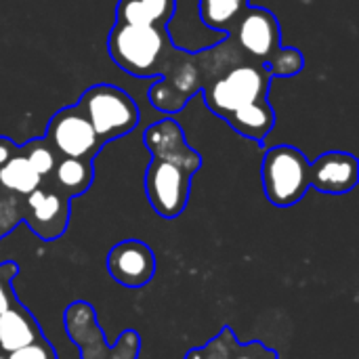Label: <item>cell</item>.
<instances>
[{
	"mask_svg": "<svg viewBox=\"0 0 359 359\" xmlns=\"http://www.w3.org/2000/svg\"><path fill=\"white\" fill-rule=\"evenodd\" d=\"M151 162L145 172V194L156 215L177 219L191 191V179L202 166V156L187 145L185 133L175 118H162L143 135Z\"/></svg>",
	"mask_w": 359,
	"mask_h": 359,
	"instance_id": "obj_1",
	"label": "cell"
},
{
	"mask_svg": "<svg viewBox=\"0 0 359 359\" xmlns=\"http://www.w3.org/2000/svg\"><path fill=\"white\" fill-rule=\"evenodd\" d=\"M269 84L271 76L261 63L242 61L204 86V105L238 135L263 143L276 126V111L267 101Z\"/></svg>",
	"mask_w": 359,
	"mask_h": 359,
	"instance_id": "obj_2",
	"label": "cell"
},
{
	"mask_svg": "<svg viewBox=\"0 0 359 359\" xmlns=\"http://www.w3.org/2000/svg\"><path fill=\"white\" fill-rule=\"evenodd\" d=\"M242 61L250 59L229 36L212 48L200 53H187L181 48L170 65L162 72L160 80L151 84L147 93L149 103L164 116H175L189 103L194 95L202 93L206 84Z\"/></svg>",
	"mask_w": 359,
	"mask_h": 359,
	"instance_id": "obj_3",
	"label": "cell"
},
{
	"mask_svg": "<svg viewBox=\"0 0 359 359\" xmlns=\"http://www.w3.org/2000/svg\"><path fill=\"white\" fill-rule=\"evenodd\" d=\"M166 27L116 21L107 36V53L122 72L135 78H160L181 50L172 46Z\"/></svg>",
	"mask_w": 359,
	"mask_h": 359,
	"instance_id": "obj_4",
	"label": "cell"
},
{
	"mask_svg": "<svg viewBox=\"0 0 359 359\" xmlns=\"http://www.w3.org/2000/svg\"><path fill=\"white\" fill-rule=\"evenodd\" d=\"M76 105L86 116L103 145L130 135L139 124V107L135 99L114 84L88 86Z\"/></svg>",
	"mask_w": 359,
	"mask_h": 359,
	"instance_id": "obj_5",
	"label": "cell"
},
{
	"mask_svg": "<svg viewBox=\"0 0 359 359\" xmlns=\"http://www.w3.org/2000/svg\"><path fill=\"white\" fill-rule=\"evenodd\" d=\"M261 181L273 206L290 208L309 191V160L292 145L269 147L261 164Z\"/></svg>",
	"mask_w": 359,
	"mask_h": 359,
	"instance_id": "obj_6",
	"label": "cell"
},
{
	"mask_svg": "<svg viewBox=\"0 0 359 359\" xmlns=\"http://www.w3.org/2000/svg\"><path fill=\"white\" fill-rule=\"evenodd\" d=\"M44 141L59 158H78L88 162H95L103 147L90 122L76 103L53 114L44 130Z\"/></svg>",
	"mask_w": 359,
	"mask_h": 359,
	"instance_id": "obj_7",
	"label": "cell"
},
{
	"mask_svg": "<svg viewBox=\"0 0 359 359\" xmlns=\"http://www.w3.org/2000/svg\"><path fill=\"white\" fill-rule=\"evenodd\" d=\"M229 38L250 61L261 65H265L282 46V29L278 17L269 8L252 4L240 15L238 23L229 32Z\"/></svg>",
	"mask_w": 359,
	"mask_h": 359,
	"instance_id": "obj_8",
	"label": "cell"
},
{
	"mask_svg": "<svg viewBox=\"0 0 359 359\" xmlns=\"http://www.w3.org/2000/svg\"><path fill=\"white\" fill-rule=\"evenodd\" d=\"M69 202L53 183L42 181L38 189L23 196V221L40 240L53 242L67 229Z\"/></svg>",
	"mask_w": 359,
	"mask_h": 359,
	"instance_id": "obj_9",
	"label": "cell"
},
{
	"mask_svg": "<svg viewBox=\"0 0 359 359\" xmlns=\"http://www.w3.org/2000/svg\"><path fill=\"white\" fill-rule=\"evenodd\" d=\"M114 282L124 288H143L156 276V255L141 240H124L111 246L105 259Z\"/></svg>",
	"mask_w": 359,
	"mask_h": 359,
	"instance_id": "obj_10",
	"label": "cell"
},
{
	"mask_svg": "<svg viewBox=\"0 0 359 359\" xmlns=\"http://www.w3.org/2000/svg\"><path fill=\"white\" fill-rule=\"evenodd\" d=\"M359 181L358 158L349 151H326L309 162V187L328 196H345Z\"/></svg>",
	"mask_w": 359,
	"mask_h": 359,
	"instance_id": "obj_11",
	"label": "cell"
},
{
	"mask_svg": "<svg viewBox=\"0 0 359 359\" xmlns=\"http://www.w3.org/2000/svg\"><path fill=\"white\" fill-rule=\"evenodd\" d=\"M185 359H280V355H278V351L265 347L259 341L242 345L236 339L233 330L229 326H225L204 347L187 351Z\"/></svg>",
	"mask_w": 359,
	"mask_h": 359,
	"instance_id": "obj_12",
	"label": "cell"
},
{
	"mask_svg": "<svg viewBox=\"0 0 359 359\" xmlns=\"http://www.w3.org/2000/svg\"><path fill=\"white\" fill-rule=\"evenodd\" d=\"M42 337L38 322L19 301L0 313V355H8Z\"/></svg>",
	"mask_w": 359,
	"mask_h": 359,
	"instance_id": "obj_13",
	"label": "cell"
},
{
	"mask_svg": "<svg viewBox=\"0 0 359 359\" xmlns=\"http://www.w3.org/2000/svg\"><path fill=\"white\" fill-rule=\"evenodd\" d=\"M177 13V0H118L116 21L141 25H168Z\"/></svg>",
	"mask_w": 359,
	"mask_h": 359,
	"instance_id": "obj_14",
	"label": "cell"
},
{
	"mask_svg": "<svg viewBox=\"0 0 359 359\" xmlns=\"http://www.w3.org/2000/svg\"><path fill=\"white\" fill-rule=\"evenodd\" d=\"M48 179L55 185V189H59L65 198L74 200L84 191H88V187L93 185L95 166L88 160L59 158Z\"/></svg>",
	"mask_w": 359,
	"mask_h": 359,
	"instance_id": "obj_15",
	"label": "cell"
},
{
	"mask_svg": "<svg viewBox=\"0 0 359 359\" xmlns=\"http://www.w3.org/2000/svg\"><path fill=\"white\" fill-rule=\"evenodd\" d=\"M250 6V0H198L200 19L206 27L229 36L240 15Z\"/></svg>",
	"mask_w": 359,
	"mask_h": 359,
	"instance_id": "obj_16",
	"label": "cell"
},
{
	"mask_svg": "<svg viewBox=\"0 0 359 359\" xmlns=\"http://www.w3.org/2000/svg\"><path fill=\"white\" fill-rule=\"evenodd\" d=\"M40 183H42V179L32 168V164L21 154V149L0 166V185L6 191H13L17 196H27L34 189H38Z\"/></svg>",
	"mask_w": 359,
	"mask_h": 359,
	"instance_id": "obj_17",
	"label": "cell"
},
{
	"mask_svg": "<svg viewBox=\"0 0 359 359\" xmlns=\"http://www.w3.org/2000/svg\"><path fill=\"white\" fill-rule=\"evenodd\" d=\"M263 67L271 78H292L303 72L305 57L294 46H280Z\"/></svg>",
	"mask_w": 359,
	"mask_h": 359,
	"instance_id": "obj_18",
	"label": "cell"
},
{
	"mask_svg": "<svg viewBox=\"0 0 359 359\" xmlns=\"http://www.w3.org/2000/svg\"><path fill=\"white\" fill-rule=\"evenodd\" d=\"M21 154L27 158V162L32 164V168L38 172L40 179H48L59 156L50 149V145L44 141V137H36V139H29L25 145L19 147Z\"/></svg>",
	"mask_w": 359,
	"mask_h": 359,
	"instance_id": "obj_19",
	"label": "cell"
},
{
	"mask_svg": "<svg viewBox=\"0 0 359 359\" xmlns=\"http://www.w3.org/2000/svg\"><path fill=\"white\" fill-rule=\"evenodd\" d=\"M4 359H57V353L55 349L50 347V343L42 337L8 355H4Z\"/></svg>",
	"mask_w": 359,
	"mask_h": 359,
	"instance_id": "obj_20",
	"label": "cell"
},
{
	"mask_svg": "<svg viewBox=\"0 0 359 359\" xmlns=\"http://www.w3.org/2000/svg\"><path fill=\"white\" fill-rule=\"evenodd\" d=\"M15 273H17L15 263H6V265L0 267V313L17 303V297L13 294V288H11V282H13Z\"/></svg>",
	"mask_w": 359,
	"mask_h": 359,
	"instance_id": "obj_21",
	"label": "cell"
},
{
	"mask_svg": "<svg viewBox=\"0 0 359 359\" xmlns=\"http://www.w3.org/2000/svg\"><path fill=\"white\" fill-rule=\"evenodd\" d=\"M19 151V145H15L11 139H6V137H0V166L6 162V160H11L15 154Z\"/></svg>",
	"mask_w": 359,
	"mask_h": 359,
	"instance_id": "obj_22",
	"label": "cell"
}]
</instances>
